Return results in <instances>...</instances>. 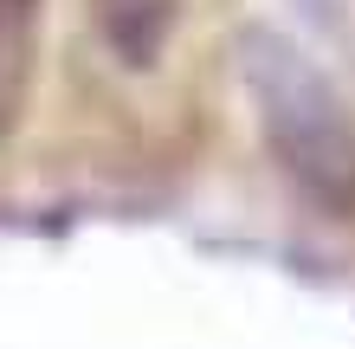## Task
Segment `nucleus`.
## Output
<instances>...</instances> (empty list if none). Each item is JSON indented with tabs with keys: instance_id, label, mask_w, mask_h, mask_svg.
Instances as JSON below:
<instances>
[{
	"instance_id": "nucleus-1",
	"label": "nucleus",
	"mask_w": 355,
	"mask_h": 349,
	"mask_svg": "<svg viewBox=\"0 0 355 349\" xmlns=\"http://www.w3.org/2000/svg\"><path fill=\"white\" fill-rule=\"evenodd\" d=\"M239 78H245V97H252L271 162L317 207L355 214V110L343 104V91L291 39L265 26L239 39Z\"/></svg>"
},
{
	"instance_id": "nucleus-2",
	"label": "nucleus",
	"mask_w": 355,
	"mask_h": 349,
	"mask_svg": "<svg viewBox=\"0 0 355 349\" xmlns=\"http://www.w3.org/2000/svg\"><path fill=\"white\" fill-rule=\"evenodd\" d=\"M181 0H91V19L123 65H155L175 33Z\"/></svg>"
},
{
	"instance_id": "nucleus-3",
	"label": "nucleus",
	"mask_w": 355,
	"mask_h": 349,
	"mask_svg": "<svg viewBox=\"0 0 355 349\" xmlns=\"http://www.w3.org/2000/svg\"><path fill=\"white\" fill-rule=\"evenodd\" d=\"M39 13L46 0H0V136L19 123L39 65Z\"/></svg>"
}]
</instances>
